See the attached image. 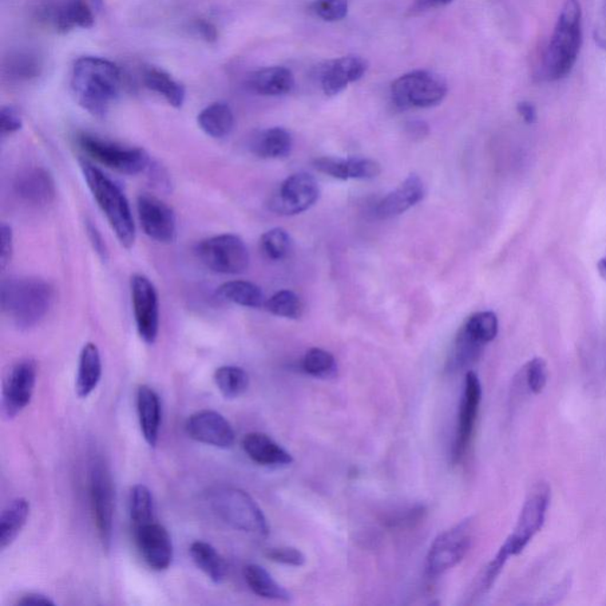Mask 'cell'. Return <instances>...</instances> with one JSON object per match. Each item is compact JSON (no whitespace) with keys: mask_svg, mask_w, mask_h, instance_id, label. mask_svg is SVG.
<instances>
[{"mask_svg":"<svg viewBox=\"0 0 606 606\" xmlns=\"http://www.w3.org/2000/svg\"><path fill=\"white\" fill-rule=\"evenodd\" d=\"M70 85L78 106L93 117L105 118L120 95L121 70L109 59L83 56L74 63Z\"/></svg>","mask_w":606,"mask_h":606,"instance_id":"cell-1","label":"cell"},{"mask_svg":"<svg viewBox=\"0 0 606 606\" xmlns=\"http://www.w3.org/2000/svg\"><path fill=\"white\" fill-rule=\"evenodd\" d=\"M550 501V488L548 483L539 482L530 489L512 534L506 539L505 544L501 546L497 556L489 562L483 573L481 591H488L500 576L509 558L520 554L532 541V539L540 532L545 524Z\"/></svg>","mask_w":606,"mask_h":606,"instance_id":"cell-2","label":"cell"},{"mask_svg":"<svg viewBox=\"0 0 606 606\" xmlns=\"http://www.w3.org/2000/svg\"><path fill=\"white\" fill-rule=\"evenodd\" d=\"M53 286L38 277H12L3 281L0 306L19 330L37 326L53 306Z\"/></svg>","mask_w":606,"mask_h":606,"instance_id":"cell-3","label":"cell"},{"mask_svg":"<svg viewBox=\"0 0 606 606\" xmlns=\"http://www.w3.org/2000/svg\"><path fill=\"white\" fill-rule=\"evenodd\" d=\"M83 178L98 208L122 247L130 249L136 243L137 229L129 201L112 178L87 159L80 160Z\"/></svg>","mask_w":606,"mask_h":606,"instance_id":"cell-4","label":"cell"},{"mask_svg":"<svg viewBox=\"0 0 606 606\" xmlns=\"http://www.w3.org/2000/svg\"><path fill=\"white\" fill-rule=\"evenodd\" d=\"M581 41L583 34L580 0H564L552 38L542 59V75L546 80H561L571 73L580 55Z\"/></svg>","mask_w":606,"mask_h":606,"instance_id":"cell-5","label":"cell"},{"mask_svg":"<svg viewBox=\"0 0 606 606\" xmlns=\"http://www.w3.org/2000/svg\"><path fill=\"white\" fill-rule=\"evenodd\" d=\"M213 513L225 524L241 532L267 537V518L257 502L243 489L232 486L212 487L206 494Z\"/></svg>","mask_w":606,"mask_h":606,"instance_id":"cell-6","label":"cell"},{"mask_svg":"<svg viewBox=\"0 0 606 606\" xmlns=\"http://www.w3.org/2000/svg\"><path fill=\"white\" fill-rule=\"evenodd\" d=\"M77 144L81 152L98 164L129 176L148 171L152 164L149 153L144 149L118 144L94 134H78Z\"/></svg>","mask_w":606,"mask_h":606,"instance_id":"cell-7","label":"cell"},{"mask_svg":"<svg viewBox=\"0 0 606 606\" xmlns=\"http://www.w3.org/2000/svg\"><path fill=\"white\" fill-rule=\"evenodd\" d=\"M447 93L445 78L429 70L411 71L391 87L392 100L401 109L431 108L445 100Z\"/></svg>","mask_w":606,"mask_h":606,"instance_id":"cell-8","label":"cell"},{"mask_svg":"<svg viewBox=\"0 0 606 606\" xmlns=\"http://www.w3.org/2000/svg\"><path fill=\"white\" fill-rule=\"evenodd\" d=\"M195 253L210 271L223 275H239L247 271L251 256L241 237L223 233L209 237L196 245Z\"/></svg>","mask_w":606,"mask_h":606,"instance_id":"cell-9","label":"cell"},{"mask_svg":"<svg viewBox=\"0 0 606 606\" xmlns=\"http://www.w3.org/2000/svg\"><path fill=\"white\" fill-rule=\"evenodd\" d=\"M89 498L93 519L103 549L112 545L115 489L112 474L103 458H94L89 468Z\"/></svg>","mask_w":606,"mask_h":606,"instance_id":"cell-10","label":"cell"},{"mask_svg":"<svg viewBox=\"0 0 606 606\" xmlns=\"http://www.w3.org/2000/svg\"><path fill=\"white\" fill-rule=\"evenodd\" d=\"M473 519H466L439 534L426 557V572L438 577L455 568L469 552L474 540Z\"/></svg>","mask_w":606,"mask_h":606,"instance_id":"cell-11","label":"cell"},{"mask_svg":"<svg viewBox=\"0 0 606 606\" xmlns=\"http://www.w3.org/2000/svg\"><path fill=\"white\" fill-rule=\"evenodd\" d=\"M321 190L315 178L308 173H295L281 183L269 200V209L281 216H295L318 203Z\"/></svg>","mask_w":606,"mask_h":606,"instance_id":"cell-12","label":"cell"},{"mask_svg":"<svg viewBox=\"0 0 606 606\" xmlns=\"http://www.w3.org/2000/svg\"><path fill=\"white\" fill-rule=\"evenodd\" d=\"M130 296L139 335L146 344H153L157 342L160 326L157 289L148 277L134 275L130 280Z\"/></svg>","mask_w":606,"mask_h":606,"instance_id":"cell-13","label":"cell"},{"mask_svg":"<svg viewBox=\"0 0 606 606\" xmlns=\"http://www.w3.org/2000/svg\"><path fill=\"white\" fill-rule=\"evenodd\" d=\"M137 210L141 228L150 240L162 244H171L177 240L176 213L164 200L150 193H141Z\"/></svg>","mask_w":606,"mask_h":606,"instance_id":"cell-14","label":"cell"},{"mask_svg":"<svg viewBox=\"0 0 606 606\" xmlns=\"http://www.w3.org/2000/svg\"><path fill=\"white\" fill-rule=\"evenodd\" d=\"M482 401V386L480 379L473 371L467 372L465 389L459 406L457 434L453 446V462L455 465L461 462L473 437L475 426H477L478 410Z\"/></svg>","mask_w":606,"mask_h":606,"instance_id":"cell-15","label":"cell"},{"mask_svg":"<svg viewBox=\"0 0 606 606\" xmlns=\"http://www.w3.org/2000/svg\"><path fill=\"white\" fill-rule=\"evenodd\" d=\"M36 382L37 364L34 359H23L11 367L3 389V411L7 418L15 417L29 406Z\"/></svg>","mask_w":606,"mask_h":606,"instance_id":"cell-16","label":"cell"},{"mask_svg":"<svg viewBox=\"0 0 606 606\" xmlns=\"http://www.w3.org/2000/svg\"><path fill=\"white\" fill-rule=\"evenodd\" d=\"M134 541L142 560L153 571H166L173 561V542L169 530L156 520L133 529Z\"/></svg>","mask_w":606,"mask_h":606,"instance_id":"cell-17","label":"cell"},{"mask_svg":"<svg viewBox=\"0 0 606 606\" xmlns=\"http://www.w3.org/2000/svg\"><path fill=\"white\" fill-rule=\"evenodd\" d=\"M185 431L193 441L218 449H230L236 441L235 430L220 412L201 410L190 416L185 423Z\"/></svg>","mask_w":606,"mask_h":606,"instance_id":"cell-18","label":"cell"},{"mask_svg":"<svg viewBox=\"0 0 606 606\" xmlns=\"http://www.w3.org/2000/svg\"><path fill=\"white\" fill-rule=\"evenodd\" d=\"M14 190L24 203L37 208L53 203L56 197V184L54 178L43 168L23 169L15 177Z\"/></svg>","mask_w":606,"mask_h":606,"instance_id":"cell-19","label":"cell"},{"mask_svg":"<svg viewBox=\"0 0 606 606\" xmlns=\"http://www.w3.org/2000/svg\"><path fill=\"white\" fill-rule=\"evenodd\" d=\"M368 68L366 59L344 56L327 62L320 73L321 88L327 97H335L352 82L359 81Z\"/></svg>","mask_w":606,"mask_h":606,"instance_id":"cell-20","label":"cell"},{"mask_svg":"<svg viewBox=\"0 0 606 606\" xmlns=\"http://www.w3.org/2000/svg\"><path fill=\"white\" fill-rule=\"evenodd\" d=\"M313 165L319 172L339 180H374L382 172L378 162L368 158L321 157Z\"/></svg>","mask_w":606,"mask_h":606,"instance_id":"cell-21","label":"cell"},{"mask_svg":"<svg viewBox=\"0 0 606 606\" xmlns=\"http://www.w3.org/2000/svg\"><path fill=\"white\" fill-rule=\"evenodd\" d=\"M426 190L417 174H410L395 191L383 198L375 208L380 220H390L414 208L426 197Z\"/></svg>","mask_w":606,"mask_h":606,"instance_id":"cell-22","label":"cell"},{"mask_svg":"<svg viewBox=\"0 0 606 606\" xmlns=\"http://www.w3.org/2000/svg\"><path fill=\"white\" fill-rule=\"evenodd\" d=\"M241 447L252 462L268 468H284L294 462L291 453L262 433L245 435Z\"/></svg>","mask_w":606,"mask_h":606,"instance_id":"cell-23","label":"cell"},{"mask_svg":"<svg viewBox=\"0 0 606 606\" xmlns=\"http://www.w3.org/2000/svg\"><path fill=\"white\" fill-rule=\"evenodd\" d=\"M137 409L141 434L149 447L159 441L161 426V402L159 395L149 385H141L137 392Z\"/></svg>","mask_w":606,"mask_h":606,"instance_id":"cell-24","label":"cell"},{"mask_svg":"<svg viewBox=\"0 0 606 606\" xmlns=\"http://www.w3.org/2000/svg\"><path fill=\"white\" fill-rule=\"evenodd\" d=\"M248 86L253 93L262 97H282L294 89L295 78L284 67H267L253 71L248 78Z\"/></svg>","mask_w":606,"mask_h":606,"instance_id":"cell-25","label":"cell"},{"mask_svg":"<svg viewBox=\"0 0 606 606\" xmlns=\"http://www.w3.org/2000/svg\"><path fill=\"white\" fill-rule=\"evenodd\" d=\"M95 10L87 0H67L51 14L55 29L61 34L77 29H89L95 23Z\"/></svg>","mask_w":606,"mask_h":606,"instance_id":"cell-26","label":"cell"},{"mask_svg":"<svg viewBox=\"0 0 606 606\" xmlns=\"http://www.w3.org/2000/svg\"><path fill=\"white\" fill-rule=\"evenodd\" d=\"M102 377V360L100 350L93 343L83 346L78 360L77 377L75 389L80 398L89 397L97 389Z\"/></svg>","mask_w":606,"mask_h":606,"instance_id":"cell-27","label":"cell"},{"mask_svg":"<svg viewBox=\"0 0 606 606\" xmlns=\"http://www.w3.org/2000/svg\"><path fill=\"white\" fill-rule=\"evenodd\" d=\"M251 149L262 159H282L292 152V134L282 127L264 129L252 139Z\"/></svg>","mask_w":606,"mask_h":606,"instance_id":"cell-28","label":"cell"},{"mask_svg":"<svg viewBox=\"0 0 606 606\" xmlns=\"http://www.w3.org/2000/svg\"><path fill=\"white\" fill-rule=\"evenodd\" d=\"M197 122L206 136L223 139L231 134L235 127V115L228 103L215 102L198 114Z\"/></svg>","mask_w":606,"mask_h":606,"instance_id":"cell-29","label":"cell"},{"mask_svg":"<svg viewBox=\"0 0 606 606\" xmlns=\"http://www.w3.org/2000/svg\"><path fill=\"white\" fill-rule=\"evenodd\" d=\"M245 583L255 595L265 598V600L291 601L292 593L277 583L272 574L262 566L249 564L243 570Z\"/></svg>","mask_w":606,"mask_h":606,"instance_id":"cell-30","label":"cell"},{"mask_svg":"<svg viewBox=\"0 0 606 606\" xmlns=\"http://www.w3.org/2000/svg\"><path fill=\"white\" fill-rule=\"evenodd\" d=\"M30 515V502L15 498L0 515V549L5 550L17 539Z\"/></svg>","mask_w":606,"mask_h":606,"instance_id":"cell-31","label":"cell"},{"mask_svg":"<svg viewBox=\"0 0 606 606\" xmlns=\"http://www.w3.org/2000/svg\"><path fill=\"white\" fill-rule=\"evenodd\" d=\"M190 556L198 569L215 584H221L228 574V566L224 558L211 544L195 541L190 546Z\"/></svg>","mask_w":606,"mask_h":606,"instance_id":"cell-32","label":"cell"},{"mask_svg":"<svg viewBox=\"0 0 606 606\" xmlns=\"http://www.w3.org/2000/svg\"><path fill=\"white\" fill-rule=\"evenodd\" d=\"M144 83L146 88L159 94L174 108H181L186 98V90L181 83L166 71L150 67L145 70Z\"/></svg>","mask_w":606,"mask_h":606,"instance_id":"cell-33","label":"cell"},{"mask_svg":"<svg viewBox=\"0 0 606 606\" xmlns=\"http://www.w3.org/2000/svg\"><path fill=\"white\" fill-rule=\"evenodd\" d=\"M218 295L230 303L248 308L263 307L267 301L262 289L255 283L243 280L229 281L221 284L218 288Z\"/></svg>","mask_w":606,"mask_h":606,"instance_id":"cell-34","label":"cell"},{"mask_svg":"<svg viewBox=\"0 0 606 606\" xmlns=\"http://www.w3.org/2000/svg\"><path fill=\"white\" fill-rule=\"evenodd\" d=\"M215 384L221 395L227 399H236L243 395L251 385V378L244 368L233 365H225L217 368Z\"/></svg>","mask_w":606,"mask_h":606,"instance_id":"cell-35","label":"cell"},{"mask_svg":"<svg viewBox=\"0 0 606 606\" xmlns=\"http://www.w3.org/2000/svg\"><path fill=\"white\" fill-rule=\"evenodd\" d=\"M461 331L470 339L478 344H485L493 342L498 332V321L493 312H478L471 315Z\"/></svg>","mask_w":606,"mask_h":606,"instance_id":"cell-36","label":"cell"},{"mask_svg":"<svg viewBox=\"0 0 606 606\" xmlns=\"http://www.w3.org/2000/svg\"><path fill=\"white\" fill-rule=\"evenodd\" d=\"M129 517L132 529L156 520L153 495L144 485L134 486L129 494Z\"/></svg>","mask_w":606,"mask_h":606,"instance_id":"cell-37","label":"cell"},{"mask_svg":"<svg viewBox=\"0 0 606 606\" xmlns=\"http://www.w3.org/2000/svg\"><path fill=\"white\" fill-rule=\"evenodd\" d=\"M301 367L304 374L319 379H330L338 372V364L334 355L323 348H311L304 354Z\"/></svg>","mask_w":606,"mask_h":606,"instance_id":"cell-38","label":"cell"},{"mask_svg":"<svg viewBox=\"0 0 606 606\" xmlns=\"http://www.w3.org/2000/svg\"><path fill=\"white\" fill-rule=\"evenodd\" d=\"M264 308L272 315L295 320L303 316L304 309L300 296L288 289L275 293L271 299L265 301Z\"/></svg>","mask_w":606,"mask_h":606,"instance_id":"cell-39","label":"cell"},{"mask_svg":"<svg viewBox=\"0 0 606 606\" xmlns=\"http://www.w3.org/2000/svg\"><path fill=\"white\" fill-rule=\"evenodd\" d=\"M260 247L267 259L282 261L293 252V240L286 230L275 228L263 233L260 240Z\"/></svg>","mask_w":606,"mask_h":606,"instance_id":"cell-40","label":"cell"},{"mask_svg":"<svg viewBox=\"0 0 606 606\" xmlns=\"http://www.w3.org/2000/svg\"><path fill=\"white\" fill-rule=\"evenodd\" d=\"M483 344L474 342L468 335L459 331L457 343H455L453 358H451V366L463 368L477 362L482 354Z\"/></svg>","mask_w":606,"mask_h":606,"instance_id":"cell-41","label":"cell"},{"mask_svg":"<svg viewBox=\"0 0 606 606\" xmlns=\"http://www.w3.org/2000/svg\"><path fill=\"white\" fill-rule=\"evenodd\" d=\"M521 375L530 392H533L534 395L541 394L549 380L548 364L542 358L529 360L522 370Z\"/></svg>","mask_w":606,"mask_h":606,"instance_id":"cell-42","label":"cell"},{"mask_svg":"<svg viewBox=\"0 0 606 606\" xmlns=\"http://www.w3.org/2000/svg\"><path fill=\"white\" fill-rule=\"evenodd\" d=\"M312 11L319 18L326 22L343 21L347 15V0H315L312 4Z\"/></svg>","mask_w":606,"mask_h":606,"instance_id":"cell-43","label":"cell"},{"mask_svg":"<svg viewBox=\"0 0 606 606\" xmlns=\"http://www.w3.org/2000/svg\"><path fill=\"white\" fill-rule=\"evenodd\" d=\"M265 556L269 560L275 561L277 564L293 566V568H301L306 564L304 554L294 548L271 549L267 550Z\"/></svg>","mask_w":606,"mask_h":606,"instance_id":"cell-44","label":"cell"},{"mask_svg":"<svg viewBox=\"0 0 606 606\" xmlns=\"http://www.w3.org/2000/svg\"><path fill=\"white\" fill-rule=\"evenodd\" d=\"M22 127L23 120L18 110L12 106L3 107L0 110V130H2L3 136L18 132Z\"/></svg>","mask_w":606,"mask_h":606,"instance_id":"cell-45","label":"cell"},{"mask_svg":"<svg viewBox=\"0 0 606 606\" xmlns=\"http://www.w3.org/2000/svg\"><path fill=\"white\" fill-rule=\"evenodd\" d=\"M0 240H2L0 264H2L3 271H5L11 262L12 253H14V232L9 224L3 223L0 227Z\"/></svg>","mask_w":606,"mask_h":606,"instance_id":"cell-46","label":"cell"},{"mask_svg":"<svg viewBox=\"0 0 606 606\" xmlns=\"http://www.w3.org/2000/svg\"><path fill=\"white\" fill-rule=\"evenodd\" d=\"M593 38L601 50L606 51V0H601L598 11L595 26H593Z\"/></svg>","mask_w":606,"mask_h":606,"instance_id":"cell-47","label":"cell"},{"mask_svg":"<svg viewBox=\"0 0 606 606\" xmlns=\"http://www.w3.org/2000/svg\"><path fill=\"white\" fill-rule=\"evenodd\" d=\"M86 230L87 233H88L90 241H92L95 252L98 253V256H100L102 260H107L108 251H107L106 243L102 239L101 233L98 232L97 227H94L90 221H87Z\"/></svg>","mask_w":606,"mask_h":606,"instance_id":"cell-48","label":"cell"},{"mask_svg":"<svg viewBox=\"0 0 606 606\" xmlns=\"http://www.w3.org/2000/svg\"><path fill=\"white\" fill-rule=\"evenodd\" d=\"M453 0H414L409 10L410 15L422 14L424 11L435 9V7L446 6Z\"/></svg>","mask_w":606,"mask_h":606,"instance_id":"cell-49","label":"cell"},{"mask_svg":"<svg viewBox=\"0 0 606 606\" xmlns=\"http://www.w3.org/2000/svg\"><path fill=\"white\" fill-rule=\"evenodd\" d=\"M18 605H45V606H53L55 601L51 600L50 597L43 595V593H27V595L23 596L21 600L17 601Z\"/></svg>","mask_w":606,"mask_h":606,"instance_id":"cell-50","label":"cell"},{"mask_svg":"<svg viewBox=\"0 0 606 606\" xmlns=\"http://www.w3.org/2000/svg\"><path fill=\"white\" fill-rule=\"evenodd\" d=\"M195 29L200 37L205 39L206 42H215L217 39V30L215 26L206 21H198Z\"/></svg>","mask_w":606,"mask_h":606,"instance_id":"cell-51","label":"cell"},{"mask_svg":"<svg viewBox=\"0 0 606 606\" xmlns=\"http://www.w3.org/2000/svg\"><path fill=\"white\" fill-rule=\"evenodd\" d=\"M518 112L527 124H533L537 120V110L532 103L522 101L518 105Z\"/></svg>","mask_w":606,"mask_h":606,"instance_id":"cell-52","label":"cell"},{"mask_svg":"<svg viewBox=\"0 0 606 606\" xmlns=\"http://www.w3.org/2000/svg\"><path fill=\"white\" fill-rule=\"evenodd\" d=\"M93 6V9L97 12L101 11L103 5V0H87Z\"/></svg>","mask_w":606,"mask_h":606,"instance_id":"cell-53","label":"cell"},{"mask_svg":"<svg viewBox=\"0 0 606 606\" xmlns=\"http://www.w3.org/2000/svg\"><path fill=\"white\" fill-rule=\"evenodd\" d=\"M598 271H600L601 275L603 276V279L606 281V264L601 262L598 263Z\"/></svg>","mask_w":606,"mask_h":606,"instance_id":"cell-54","label":"cell"},{"mask_svg":"<svg viewBox=\"0 0 606 606\" xmlns=\"http://www.w3.org/2000/svg\"><path fill=\"white\" fill-rule=\"evenodd\" d=\"M600 262H601V263H603V264H606V256L604 257L603 260H601Z\"/></svg>","mask_w":606,"mask_h":606,"instance_id":"cell-55","label":"cell"}]
</instances>
